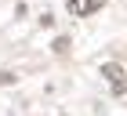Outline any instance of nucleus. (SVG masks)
<instances>
[{"label":"nucleus","instance_id":"nucleus-2","mask_svg":"<svg viewBox=\"0 0 127 116\" xmlns=\"http://www.w3.org/2000/svg\"><path fill=\"white\" fill-rule=\"evenodd\" d=\"M105 7V0H65V11L73 18H91L95 11Z\"/></svg>","mask_w":127,"mask_h":116},{"label":"nucleus","instance_id":"nucleus-1","mask_svg":"<svg viewBox=\"0 0 127 116\" xmlns=\"http://www.w3.org/2000/svg\"><path fill=\"white\" fill-rule=\"evenodd\" d=\"M102 76L109 80L113 94H124V91H127V73H124V65H116V62H105V65H102Z\"/></svg>","mask_w":127,"mask_h":116}]
</instances>
